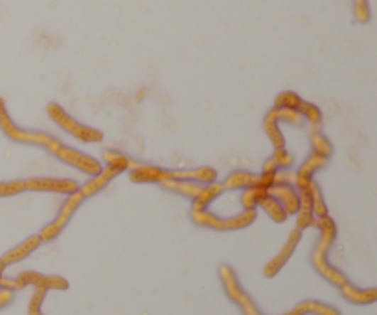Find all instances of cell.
Returning <instances> with one entry per match:
<instances>
[{"mask_svg":"<svg viewBox=\"0 0 377 315\" xmlns=\"http://www.w3.org/2000/svg\"><path fill=\"white\" fill-rule=\"evenodd\" d=\"M265 118H269V120L276 122V124H280V122H288L291 126H302V124H304L302 114L298 113V111H295V109L273 107L269 113L265 114Z\"/></svg>","mask_w":377,"mask_h":315,"instance_id":"20","label":"cell"},{"mask_svg":"<svg viewBox=\"0 0 377 315\" xmlns=\"http://www.w3.org/2000/svg\"><path fill=\"white\" fill-rule=\"evenodd\" d=\"M300 192H305V194H307V198H310L315 220L328 216V207H326V201H324V198H322V190H320V186L317 185L315 181H311L310 186H307V188H304V190H300Z\"/></svg>","mask_w":377,"mask_h":315,"instance_id":"17","label":"cell"},{"mask_svg":"<svg viewBox=\"0 0 377 315\" xmlns=\"http://www.w3.org/2000/svg\"><path fill=\"white\" fill-rule=\"evenodd\" d=\"M354 17L355 23L366 24L372 17V11H370L368 0H354Z\"/></svg>","mask_w":377,"mask_h":315,"instance_id":"27","label":"cell"},{"mask_svg":"<svg viewBox=\"0 0 377 315\" xmlns=\"http://www.w3.org/2000/svg\"><path fill=\"white\" fill-rule=\"evenodd\" d=\"M23 284H35V286H39L40 289L67 288V282H65L61 277H45V275H37V273H23V275L18 277V282L15 284V286H23Z\"/></svg>","mask_w":377,"mask_h":315,"instance_id":"14","label":"cell"},{"mask_svg":"<svg viewBox=\"0 0 377 315\" xmlns=\"http://www.w3.org/2000/svg\"><path fill=\"white\" fill-rule=\"evenodd\" d=\"M40 243H43V242H40L39 235L30 236L28 240H24V242L21 243V245H17V247L11 249V251L6 252L4 257L0 258V271L4 269L6 266H9V264H13V262L24 260V258H26L28 255H30V252H33L37 247H39Z\"/></svg>","mask_w":377,"mask_h":315,"instance_id":"12","label":"cell"},{"mask_svg":"<svg viewBox=\"0 0 377 315\" xmlns=\"http://www.w3.org/2000/svg\"><path fill=\"white\" fill-rule=\"evenodd\" d=\"M300 238H302V230L300 229L293 230L291 235H289L288 242H285V245H283L282 251H280L278 257L274 258V260H271L269 266L265 267V275H267V277L276 275V273H278V271L282 269L283 266H285V262H288L289 258H291L293 251H295L298 243H300Z\"/></svg>","mask_w":377,"mask_h":315,"instance_id":"11","label":"cell"},{"mask_svg":"<svg viewBox=\"0 0 377 315\" xmlns=\"http://www.w3.org/2000/svg\"><path fill=\"white\" fill-rule=\"evenodd\" d=\"M43 299H45V292H43V289H40V292H37L35 293V297H33V301H32V310H30V315H40V302H43Z\"/></svg>","mask_w":377,"mask_h":315,"instance_id":"28","label":"cell"},{"mask_svg":"<svg viewBox=\"0 0 377 315\" xmlns=\"http://www.w3.org/2000/svg\"><path fill=\"white\" fill-rule=\"evenodd\" d=\"M256 210H241L232 218H221L208 210H190V220L197 227L212 230H241L256 221Z\"/></svg>","mask_w":377,"mask_h":315,"instance_id":"7","label":"cell"},{"mask_svg":"<svg viewBox=\"0 0 377 315\" xmlns=\"http://www.w3.org/2000/svg\"><path fill=\"white\" fill-rule=\"evenodd\" d=\"M80 188L76 181L59 179V177H28L17 181H0V198L18 196L24 192H55V194H72Z\"/></svg>","mask_w":377,"mask_h":315,"instance_id":"4","label":"cell"},{"mask_svg":"<svg viewBox=\"0 0 377 315\" xmlns=\"http://www.w3.org/2000/svg\"><path fill=\"white\" fill-rule=\"evenodd\" d=\"M46 113H48V117L54 120V124H58L65 133H68L70 137L77 139L80 142H85V144H98V142L104 140V133H102V131L96 129V127L87 126L83 122L70 117V114H68L61 105L55 104V102L46 105Z\"/></svg>","mask_w":377,"mask_h":315,"instance_id":"6","label":"cell"},{"mask_svg":"<svg viewBox=\"0 0 377 315\" xmlns=\"http://www.w3.org/2000/svg\"><path fill=\"white\" fill-rule=\"evenodd\" d=\"M300 104L302 98L297 92H293V90H283V92H280V95L276 96V100H274V107L280 109H295V111H297V109L300 107Z\"/></svg>","mask_w":377,"mask_h":315,"instance_id":"26","label":"cell"},{"mask_svg":"<svg viewBox=\"0 0 377 315\" xmlns=\"http://www.w3.org/2000/svg\"><path fill=\"white\" fill-rule=\"evenodd\" d=\"M298 196H300V205H298V210H297V229L304 230L307 229V227H311L315 223V216H313V208H311V201L310 198H307V194L305 192H298Z\"/></svg>","mask_w":377,"mask_h":315,"instance_id":"19","label":"cell"},{"mask_svg":"<svg viewBox=\"0 0 377 315\" xmlns=\"http://www.w3.org/2000/svg\"><path fill=\"white\" fill-rule=\"evenodd\" d=\"M162 188L166 190V192H171V194L182 196V198L188 199H195L201 192L202 185L199 183H193V181H171V183H162Z\"/></svg>","mask_w":377,"mask_h":315,"instance_id":"15","label":"cell"},{"mask_svg":"<svg viewBox=\"0 0 377 315\" xmlns=\"http://www.w3.org/2000/svg\"><path fill=\"white\" fill-rule=\"evenodd\" d=\"M0 129L4 131V135L13 142L18 144H28V146H39V148L46 149L48 154L54 155L55 159H59L61 162L68 164V166L76 168V170L83 171L87 176L94 177L98 176L99 171L104 170L102 162L96 157L83 154L80 149H74L70 146L63 144L61 140L55 139L54 135L45 133V131L37 129H23L18 127L13 122V118L9 117L6 102L0 98Z\"/></svg>","mask_w":377,"mask_h":315,"instance_id":"1","label":"cell"},{"mask_svg":"<svg viewBox=\"0 0 377 315\" xmlns=\"http://www.w3.org/2000/svg\"><path fill=\"white\" fill-rule=\"evenodd\" d=\"M223 192H225V188H223V185H219V183L202 185L199 196L192 201V208H190V210H208L210 203L216 201Z\"/></svg>","mask_w":377,"mask_h":315,"instance_id":"13","label":"cell"},{"mask_svg":"<svg viewBox=\"0 0 377 315\" xmlns=\"http://www.w3.org/2000/svg\"><path fill=\"white\" fill-rule=\"evenodd\" d=\"M328 162H329V159H324L317 154H311L310 157L305 159V161L302 162V166L298 168L297 176H295V186H297V192L307 188L311 181H313L315 173H317L319 170H322V168L328 166Z\"/></svg>","mask_w":377,"mask_h":315,"instance_id":"9","label":"cell"},{"mask_svg":"<svg viewBox=\"0 0 377 315\" xmlns=\"http://www.w3.org/2000/svg\"><path fill=\"white\" fill-rule=\"evenodd\" d=\"M297 111L302 114V118L310 122L313 127L320 126V122H322V111L315 104H310V102H304V100H302L300 107H298Z\"/></svg>","mask_w":377,"mask_h":315,"instance_id":"25","label":"cell"},{"mask_svg":"<svg viewBox=\"0 0 377 315\" xmlns=\"http://www.w3.org/2000/svg\"><path fill=\"white\" fill-rule=\"evenodd\" d=\"M276 177H278V171L276 173H251V171L238 170L232 171L229 177L223 183V188L225 190H247V188H267L276 185Z\"/></svg>","mask_w":377,"mask_h":315,"instance_id":"8","label":"cell"},{"mask_svg":"<svg viewBox=\"0 0 377 315\" xmlns=\"http://www.w3.org/2000/svg\"><path fill=\"white\" fill-rule=\"evenodd\" d=\"M258 207L263 208L265 214H267V216H269L273 221H276V223H283V221L289 218L288 212L283 210L282 205H280V203L276 201L274 198H271V196H267V198L261 199Z\"/></svg>","mask_w":377,"mask_h":315,"instance_id":"21","label":"cell"},{"mask_svg":"<svg viewBox=\"0 0 377 315\" xmlns=\"http://www.w3.org/2000/svg\"><path fill=\"white\" fill-rule=\"evenodd\" d=\"M104 161H105V164H107V166L116 168V170H120L121 173H124V171L135 170V168L140 164V162H136V161H133L131 157H127L126 154L116 151V149H105Z\"/></svg>","mask_w":377,"mask_h":315,"instance_id":"18","label":"cell"},{"mask_svg":"<svg viewBox=\"0 0 377 315\" xmlns=\"http://www.w3.org/2000/svg\"><path fill=\"white\" fill-rule=\"evenodd\" d=\"M216 177L217 171L210 166L168 170V168H158L140 162L135 170L129 171V179L133 183H155V185L171 183V181H193L199 185H210V183H216Z\"/></svg>","mask_w":377,"mask_h":315,"instance_id":"3","label":"cell"},{"mask_svg":"<svg viewBox=\"0 0 377 315\" xmlns=\"http://www.w3.org/2000/svg\"><path fill=\"white\" fill-rule=\"evenodd\" d=\"M291 166H293V155L289 154L288 149L282 148V149H274V154L265 161L261 171H263V173H276V171L285 170V168Z\"/></svg>","mask_w":377,"mask_h":315,"instance_id":"16","label":"cell"},{"mask_svg":"<svg viewBox=\"0 0 377 315\" xmlns=\"http://www.w3.org/2000/svg\"><path fill=\"white\" fill-rule=\"evenodd\" d=\"M267 196H269V190L267 188H260V186H256V188H247L241 194L243 210H256L261 199L267 198Z\"/></svg>","mask_w":377,"mask_h":315,"instance_id":"23","label":"cell"},{"mask_svg":"<svg viewBox=\"0 0 377 315\" xmlns=\"http://www.w3.org/2000/svg\"><path fill=\"white\" fill-rule=\"evenodd\" d=\"M342 293H344L346 299H350V301L354 302H359V304L361 302L366 304V302L376 301V289H355L351 288L348 282L342 286Z\"/></svg>","mask_w":377,"mask_h":315,"instance_id":"24","label":"cell"},{"mask_svg":"<svg viewBox=\"0 0 377 315\" xmlns=\"http://www.w3.org/2000/svg\"><path fill=\"white\" fill-rule=\"evenodd\" d=\"M269 196L274 198L283 207V210L288 212V216L297 214L298 205H300V196H298L297 188L291 183H278L269 188Z\"/></svg>","mask_w":377,"mask_h":315,"instance_id":"10","label":"cell"},{"mask_svg":"<svg viewBox=\"0 0 377 315\" xmlns=\"http://www.w3.org/2000/svg\"><path fill=\"white\" fill-rule=\"evenodd\" d=\"M120 173L121 171L116 170V168L105 166L104 170L99 171L98 176L90 177L85 185L80 186L76 192H72V194L68 196V198L65 199L63 205H61V210H59L58 218H55L52 223H48V225H46L45 229L39 233L40 242H50V240L58 238V236L63 233L65 227L68 225V221L72 220V216L77 212V208H80L81 205L87 201V199L99 194V192H102V190H104L105 186H107L109 183L114 179V177L120 176Z\"/></svg>","mask_w":377,"mask_h":315,"instance_id":"2","label":"cell"},{"mask_svg":"<svg viewBox=\"0 0 377 315\" xmlns=\"http://www.w3.org/2000/svg\"><path fill=\"white\" fill-rule=\"evenodd\" d=\"M311 148H313V154L320 155L324 159H329L333 155L332 140L320 131H311Z\"/></svg>","mask_w":377,"mask_h":315,"instance_id":"22","label":"cell"},{"mask_svg":"<svg viewBox=\"0 0 377 315\" xmlns=\"http://www.w3.org/2000/svg\"><path fill=\"white\" fill-rule=\"evenodd\" d=\"M313 225L319 227V240H317V245H315L313 251V264L315 267L319 269V273H322L329 282L337 284V286H344L348 280L342 275L341 271L333 269L332 266H328L326 262V255L332 249L333 242H335V236H337V227H335V221L329 216L326 218H319L315 220Z\"/></svg>","mask_w":377,"mask_h":315,"instance_id":"5","label":"cell"}]
</instances>
